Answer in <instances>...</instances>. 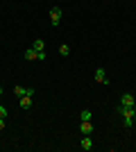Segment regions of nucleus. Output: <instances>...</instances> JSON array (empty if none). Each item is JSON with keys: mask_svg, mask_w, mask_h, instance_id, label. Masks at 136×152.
Here are the masks:
<instances>
[{"mask_svg": "<svg viewBox=\"0 0 136 152\" xmlns=\"http://www.w3.org/2000/svg\"><path fill=\"white\" fill-rule=\"evenodd\" d=\"M118 114L123 116L125 127H132V125H134L136 118H134V109H132V107H120V109H118Z\"/></svg>", "mask_w": 136, "mask_h": 152, "instance_id": "1", "label": "nucleus"}, {"mask_svg": "<svg viewBox=\"0 0 136 152\" xmlns=\"http://www.w3.org/2000/svg\"><path fill=\"white\" fill-rule=\"evenodd\" d=\"M61 14H64V12H61V7H52V9H50V23L55 27L61 23Z\"/></svg>", "mask_w": 136, "mask_h": 152, "instance_id": "2", "label": "nucleus"}, {"mask_svg": "<svg viewBox=\"0 0 136 152\" xmlns=\"http://www.w3.org/2000/svg\"><path fill=\"white\" fill-rule=\"evenodd\" d=\"M134 100H136V98L132 93H123V98H120V107H132V109H134Z\"/></svg>", "mask_w": 136, "mask_h": 152, "instance_id": "3", "label": "nucleus"}, {"mask_svg": "<svg viewBox=\"0 0 136 152\" xmlns=\"http://www.w3.org/2000/svg\"><path fill=\"white\" fill-rule=\"evenodd\" d=\"M93 77H95V82H97V84H109V80H107V75H104V68H95Z\"/></svg>", "mask_w": 136, "mask_h": 152, "instance_id": "4", "label": "nucleus"}, {"mask_svg": "<svg viewBox=\"0 0 136 152\" xmlns=\"http://www.w3.org/2000/svg\"><path fill=\"white\" fill-rule=\"evenodd\" d=\"M93 129H95V127L91 125V121H82V125H79V132L84 134V136H91V134H93Z\"/></svg>", "mask_w": 136, "mask_h": 152, "instance_id": "5", "label": "nucleus"}, {"mask_svg": "<svg viewBox=\"0 0 136 152\" xmlns=\"http://www.w3.org/2000/svg\"><path fill=\"white\" fill-rule=\"evenodd\" d=\"M79 148H82V150H93V139H91V136H84V134H82V141H79Z\"/></svg>", "mask_w": 136, "mask_h": 152, "instance_id": "6", "label": "nucleus"}, {"mask_svg": "<svg viewBox=\"0 0 136 152\" xmlns=\"http://www.w3.org/2000/svg\"><path fill=\"white\" fill-rule=\"evenodd\" d=\"M23 57H25L27 61H36V59H39V52L34 50V48H27V50L23 52Z\"/></svg>", "mask_w": 136, "mask_h": 152, "instance_id": "7", "label": "nucleus"}, {"mask_svg": "<svg viewBox=\"0 0 136 152\" xmlns=\"http://www.w3.org/2000/svg\"><path fill=\"white\" fill-rule=\"evenodd\" d=\"M32 48H34L36 52H45V41H43V39H34Z\"/></svg>", "mask_w": 136, "mask_h": 152, "instance_id": "8", "label": "nucleus"}, {"mask_svg": "<svg viewBox=\"0 0 136 152\" xmlns=\"http://www.w3.org/2000/svg\"><path fill=\"white\" fill-rule=\"evenodd\" d=\"M32 98H34V95H20V107H23V109L32 107Z\"/></svg>", "mask_w": 136, "mask_h": 152, "instance_id": "9", "label": "nucleus"}, {"mask_svg": "<svg viewBox=\"0 0 136 152\" xmlns=\"http://www.w3.org/2000/svg\"><path fill=\"white\" fill-rule=\"evenodd\" d=\"M59 55H61V57H68V55H71V48H68L66 43H61L59 45Z\"/></svg>", "mask_w": 136, "mask_h": 152, "instance_id": "10", "label": "nucleus"}, {"mask_svg": "<svg viewBox=\"0 0 136 152\" xmlns=\"http://www.w3.org/2000/svg\"><path fill=\"white\" fill-rule=\"evenodd\" d=\"M79 118H82V121H91V118H93V114H91L89 109H82V111H79Z\"/></svg>", "mask_w": 136, "mask_h": 152, "instance_id": "11", "label": "nucleus"}, {"mask_svg": "<svg viewBox=\"0 0 136 152\" xmlns=\"http://www.w3.org/2000/svg\"><path fill=\"white\" fill-rule=\"evenodd\" d=\"M25 86H14V93H16V95H18V98H20V95H25Z\"/></svg>", "mask_w": 136, "mask_h": 152, "instance_id": "12", "label": "nucleus"}, {"mask_svg": "<svg viewBox=\"0 0 136 152\" xmlns=\"http://www.w3.org/2000/svg\"><path fill=\"white\" fill-rule=\"evenodd\" d=\"M0 118H7V107L5 104H0Z\"/></svg>", "mask_w": 136, "mask_h": 152, "instance_id": "13", "label": "nucleus"}, {"mask_svg": "<svg viewBox=\"0 0 136 152\" xmlns=\"http://www.w3.org/2000/svg\"><path fill=\"white\" fill-rule=\"evenodd\" d=\"M5 127H7V125H5V118H0V132H2Z\"/></svg>", "mask_w": 136, "mask_h": 152, "instance_id": "14", "label": "nucleus"}, {"mask_svg": "<svg viewBox=\"0 0 136 152\" xmlns=\"http://www.w3.org/2000/svg\"><path fill=\"white\" fill-rule=\"evenodd\" d=\"M0 95H2V84H0Z\"/></svg>", "mask_w": 136, "mask_h": 152, "instance_id": "15", "label": "nucleus"}, {"mask_svg": "<svg viewBox=\"0 0 136 152\" xmlns=\"http://www.w3.org/2000/svg\"><path fill=\"white\" fill-rule=\"evenodd\" d=\"M134 118H136V109H134Z\"/></svg>", "mask_w": 136, "mask_h": 152, "instance_id": "16", "label": "nucleus"}, {"mask_svg": "<svg viewBox=\"0 0 136 152\" xmlns=\"http://www.w3.org/2000/svg\"><path fill=\"white\" fill-rule=\"evenodd\" d=\"M134 109H136V100H134Z\"/></svg>", "mask_w": 136, "mask_h": 152, "instance_id": "17", "label": "nucleus"}]
</instances>
